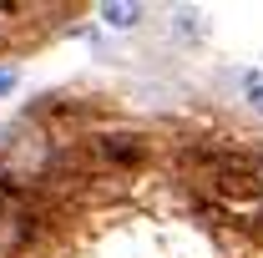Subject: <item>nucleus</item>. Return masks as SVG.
I'll list each match as a JSON object with an SVG mask.
<instances>
[{"label":"nucleus","mask_w":263,"mask_h":258,"mask_svg":"<svg viewBox=\"0 0 263 258\" xmlns=\"http://www.w3.org/2000/svg\"><path fill=\"white\" fill-rule=\"evenodd\" d=\"M101 21H106V26H117V31H127V26L142 21V5H122V0L111 5V0H106V5H101Z\"/></svg>","instance_id":"f257e3e1"},{"label":"nucleus","mask_w":263,"mask_h":258,"mask_svg":"<svg viewBox=\"0 0 263 258\" xmlns=\"http://www.w3.org/2000/svg\"><path fill=\"white\" fill-rule=\"evenodd\" d=\"M10 86H15V71H10V66H0V91H10Z\"/></svg>","instance_id":"7ed1b4c3"},{"label":"nucleus","mask_w":263,"mask_h":258,"mask_svg":"<svg viewBox=\"0 0 263 258\" xmlns=\"http://www.w3.org/2000/svg\"><path fill=\"white\" fill-rule=\"evenodd\" d=\"M258 182H263V167H258Z\"/></svg>","instance_id":"20e7f679"},{"label":"nucleus","mask_w":263,"mask_h":258,"mask_svg":"<svg viewBox=\"0 0 263 258\" xmlns=\"http://www.w3.org/2000/svg\"><path fill=\"white\" fill-rule=\"evenodd\" d=\"M243 91H248V101H253V112H263V66H258V71H248Z\"/></svg>","instance_id":"f03ea898"}]
</instances>
